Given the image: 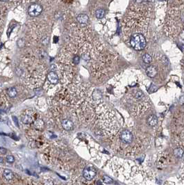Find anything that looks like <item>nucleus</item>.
<instances>
[{
  "mask_svg": "<svg viewBox=\"0 0 184 185\" xmlns=\"http://www.w3.org/2000/svg\"><path fill=\"white\" fill-rule=\"evenodd\" d=\"M142 3H136L131 7L123 22V33L126 42L131 38L146 37L147 35L149 8L147 2Z\"/></svg>",
  "mask_w": 184,
  "mask_h": 185,
  "instance_id": "1",
  "label": "nucleus"
},
{
  "mask_svg": "<svg viewBox=\"0 0 184 185\" xmlns=\"http://www.w3.org/2000/svg\"><path fill=\"white\" fill-rule=\"evenodd\" d=\"M145 139L134 129H119L113 137V148L119 154L134 155L143 147Z\"/></svg>",
  "mask_w": 184,
  "mask_h": 185,
  "instance_id": "2",
  "label": "nucleus"
},
{
  "mask_svg": "<svg viewBox=\"0 0 184 185\" xmlns=\"http://www.w3.org/2000/svg\"><path fill=\"white\" fill-rule=\"evenodd\" d=\"M184 26V5L180 1L175 3L168 11L165 29L167 35L175 38Z\"/></svg>",
  "mask_w": 184,
  "mask_h": 185,
  "instance_id": "3",
  "label": "nucleus"
},
{
  "mask_svg": "<svg viewBox=\"0 0 184 185\" xmlns=\"http://www.w3.org/2000/svg\"><path fill=\"white\" fill-rule=\"evenodd\" d=\"M124 105L134 116L144 114L150 107L149 99L140 89H132L125 96Z\"/></svg>",
  "mask_w": 184,
  "mask_h": 185,
  "instance_id": "4",
  "label": "nucleus"
},
{
  "mask_svg": "<svg viewBox=\"0 0 184 185\" xmlns=\"http://www.w3.org/2000/svg\"><path fill=\"white\" fill-rule=\"evenodd\" d=\"M43 11V7L37 4H31L28 8V13L31 17H37Z\"/></svg>",
  "mask_w": 184,
  "mask_h": 185,
  "instance_id": "5",
  "label": "nucleus"
},
{
  "mask_svg": "<svg viewBox=\"0 0 184 185\" xmlns=\"http://www.w3.org/2000/svg\"><path fill=\"white\" fill-rule=\"evenodd\" d=\"M83 175L86 180L90 181V180L94 179L95 175H96V171L92 167H86L83 171Z\"/></svg>",
  "mask_w": 184,
  "mask_h": 185,
  "instance_id": "6",
  "label": "nucleus"
},
{
  "mask_svg": "<svg viewBox=\"0 0 184 185\" xmlns=\"http://www.w3.org/2000/svg\"><path fill=\"white\" fill-rule=\"evenodd\" d=\"M61 125H62L63 129L67 131H71L74 129V124L72 121L69 120V119H63L61 120Z\"/></svg>",
  "mask_w": 184,
  "mask_h": 185,
  "instance_id": "7",
  "label": "nucleus"
},
{
  "mask_svg": "<svg viewBox=\"0 0 184 185\" xmlns=\"http://www.w3.org/2000/svg\"><path fill=\"white\" fill-rule=\"evenodd\" d=\"M21 120L25 125H30L33 123V118L32 116L29 114H24L21 116Z\"/></svg>",
  "mask_w": 184,
  "mask_h": 185,
  "instance_id": "8",
  "label": "nucleus"
},
{
  "mask_svg": "<svg viewBox=\"0 0 184 185\" xmlns=\"http://www.w3.org/2000/svg\"><path fill=\"white\" fill-rule=\"evenodd\" d=\"M146 73L150 77H154L157 75L158 74V70L155 65H150L146 70Z\"/></svg>",
  "mask_w": 184,
  "mask_h": 185,
  "instance_id": "9",
  "label": "nucleus"
},
{
  "mask_svg": "<svg viewBox=\"0 0 184 185\" xmlns=\"http://www.w3.org/2000/svg\"><path fill=\"white\" fill-rule=\"evenodd\" d=\"M48 81L50 82L51 84H56L58 82V77L57 75V74L54 71H51L47 75Z\"/></svg>",
  "mask_w": 184,
  "mask_h": 185,
  "instance_id": "10",
  "label": "nucleus"
},
{
  "mask_svg": "<svg viewBox=\"0 0 184 185\" xmlns=\"http://www.w3.org/2000/svg\"><path fill=\"white\" fill-rule=\"evenodd\" d=\"M77 20L78 21V22L79 24L81 25H86L87 24L88 20H89V18H88V16L86 14H79V16H77Z\"/></svg>",
  "mask_w": 184,
  "mask_h": 185,
  "instance_id": "11",
  "label": "nucleus"
},
{
  "mask_svg": "<svg viewBox=\"0 0 184 185\" xmlns=\"http://www.w3.org/2000/svg\"><path fill=\"white\" fill-rule=\"evenodd\" d=\"M3 176L4 178V179L6 180H10L13 179V174L12 171L9 169H4V171L3 172Z\"/></svg>",
  "mask_w": 184,
  "mask_h": 185,
  "instance_id": "12",
  "label": "nucleus"
},
{
  "mask_svg": "<svg viewBox=\"0 0 184 185\" xmlns=\"http://www.w3.org/2000/svg\"><path fill=\"white\" fill-rule=\"evenodd\" d=\"M147 123L150 126H155L158 123L157 117H156L155 115H151V116H149V118H148Z\"/></svg>",
  "mask_w": 184,
  "mask_h": 185,
  "instance_id": "13",
  "label": "nucleus"
},
{
  "mask_svg": "<svg viewBox=\"0 0 184 185\" xmlns=\"http://www.w3.org/2000/svg\"><path fill=\"white\" fill-rule=\"evenodd\" d=\"M174 154L176 157H179L181 158L183 155V150L181 148H177L174 149Z\"/></svg>",
  "mask_w": 184,
  "mask_h": 185,
  "instance_id": "14",
  "label": "nucleus"
},
{
  "mask_svg": "<svg viewBox=\"0 0 184 185\" xmlns=\"http://www.w3.org/2000/svg\"><path fill=\"white\" fill-rule=\"evenodd\" d=\"M143 60L145 63L149 64V63H151L152 61V57L151 55H149V54H144V56H143Z\"/></svg>",
  "mask_w": 184,
  "mask_h": 185,
  "instance_id": "15",
  "label": "nucleus"
},
{
  "mask_svg": "<svg viewBox=\"0 0 184 185\" xmlns=\"http://www.w3.org/2000/svg\"><path fill=\"white\" fill-rule=\"evenodd\" d=\"M95 16H96L97 18L98 19L103 18L105 16V10L103 9H98L97 10H96Z\"/></svg>",
  "mask_w": 184,
  "mask_h": 185,
  "instance_id": "16",
  "label": "nucleus"
},
{
  "mask_svg": "<svg viewBox=\"0 0 184 185\" xmlns=\"http://www.w3.org/2000/svg\"><path fill=\"white\" fill-rule=\"evenodd\" d=\"M8 94L10 97H15L17 95V90L14 87H11L8 90Z\"/></svg>",
  "mask_w": 184,
  "mask_h": 185,
  "instance_id": "17",
  "label": "nucleus"
},
{
  "mask_svg": "<svg viewBox=\"0 0 184 185\" xmlns=\"http://www.w3.org/2000/svg\"><path fill=\"white\" fill-rule=\"evenodd\" d=\"M6 161L9 163L14 162V161H15L14 157L12 156V155H8V156L6 157Z\"/></svg>",
  "mask_w": 184,
  "mask_h": 185,
  "instance_id": "18",
  "label": "nucleus"
},
{
  "mask_svg": "<svg viewBox=\"0 0 184 185\" xmlns=\"http://www.w3.org/2000/svg\"><path fill=\"white\" fill-rule=\"evenodd\" d=\"M6 152V149H5L4 148L0 147V153H1V154H4V153Z\"/></svg>",
  "mask_w": 184,
  "mask_h": 185,
  "instance_id": "19",
  "label": "nucleus"
},
{
  "mask_svg": "<svg viewBox=\"0 0 184 185\" xmlns=\"http://www.w3.org/2000/svg\"><path fill=\"white\" fill-rule=\"evenodd\" d=\"M134 1L136 2V3L140 4V3H142V2H143V0H134Z\"/></svg>",
  "mask_w": 184,
  "mask_h": 185,
  "instance_id": "20",
  "label": "nucleus"
},
{
  "mask_svg": "<svg viewBox=\"0 0 184 185\" xmlns=\"http://www.w3.org/2000/svg\"><path fill=\"white\" fill-rule=\"evenodd\" d=\"M152 0H143L144 2H151Z\"/></svg>",
  "mask_w": 184,
  "mask_h": 185,
  "instance_id": "21",
  "label": "nucleus"
},
{
  "mask_svg": "<svg viewBox=\"0 0 184 185\" xmlns=\"http://www.w3.org/2000/svg\"><path fill=\"white\" fill-rule=\"evenodd\" d=\"M2 162H3V159L0 157V163H2Z\"/></svg>",
  "mask_w": 184,
  "mask_h": 185,
  "instance_id": "22",
  "label": "nucleus"
},
{
  "mask_svg": "<svg viewBox=\"0 0 184 185\" xmlns=\"http://www.w3.org/2000/svg\"><path fill=\"white\" fill-rule=\"evenodd\" d=\"M0 1H1V2H5V1H7V0H0Z\"/></svg>",
  "mask_w": 184,
  "mask_h": 185,
  "instance_id": "23",
  "label": "nucleus"
},
{
  "mask_svg": "<svg viewBox=\"0 0 184 185\" xmlns=\"http://www.w3.org/2000/svg\"><path fill=\"white\" fill-rule=\"evenodd\" d=\"M0 118H1V116H0Z\"/></svg>",
  "mask_w": 184,
  "mask_h": 185,
  "instance_id": "24",
  "label": "nucleus"
}]
</instances>
